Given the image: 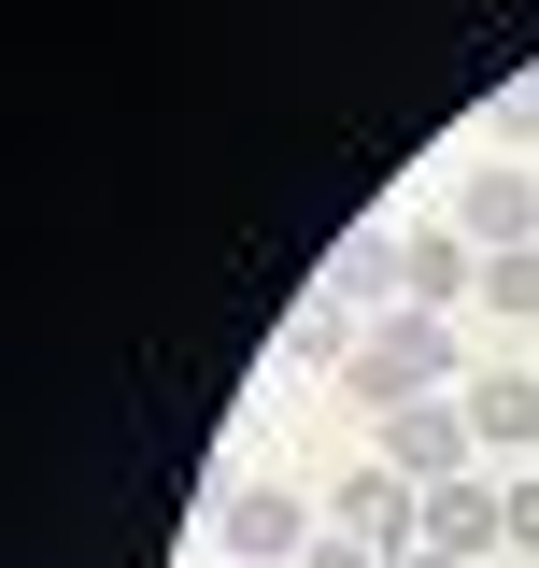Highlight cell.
Listing matches in <instances>:
<instances>
[{"mask_svg": "<svg viewBox=\"0 0 539 568\" xmlns=\"http://www.w3.org/2000/svg\"><path fill=\"white\" fill-rule=\"evenodd\" d=\"M511 540V484H482V469H455V484H426V555H497Z\"/></svg>", "mask_w": 539, "mask_h": 568, "instance_id": "obj_6", "label": "cell"}, {"mask_svg": "<svg viewBox=\"0 0 539 568\" xmlns=\"http://www.w3.org/2000/svg\"><path fill=\"white\" fill-rule=\"evenodd\" d=\"M455 398H469L482 455H526V440H539V384H526V369H482V384H455Z\"/></svg>", "mask_w": 539, "mask_h": 568, "instance_id": "obj_8", "label": "cell"}, {"mask_svg": "<svg viewBox=\"0 0 539 568\" xmlns=\"http://www.w3.org/2000/svg\"><path fill=\"white\" fill-rule=\"evenodd\" d=\"M440 384H469V369H455V313H411V298H398V313L355 342V398L398 413V398H440Z\"/></svg>", "mask_w": 539, "mask_h": 568, "instance_id": "obj_1", "label": "cell"}, {"mask_svg": "<svg viewBox=\"0 0 539 568\" xmlns=\"http://www.w3.org/2000/svg\"><path fill=\"white\" fill-rule=\"evenodd\" d=\"M298 568H398V555H369V540H340V526H327V540H313Z\"/></svg>", "mask_w": 539, "mask_h": 568, "instance_id": "obj_12", "label": "cell"}, {"mask_svg": "<svg viewBox=\"0 0 539 568\" xmlns=\"http://www.w3.org/2000/svg\"><path fill=\"white\" fill-rule=\"evenodd\" d=\"M511 555H539V469L511 484Z\"/></svg>", "mask_w": 539, "mask_h": 568, "instance_id": "obj_13", "label": "cell"}, {"mask_svg": "<svg viewBox=\"0 0 539 568\" xmlns=\"http://www.w3.org/2000/svg\"><path fill=\"white\" fill-rule=\"evenodd\" d=\"M497 142H539V71H511V85H497Z\"/></svg>", "mask_w": 539, "mask_h": 568, "instance_id": "obj_11", "label": "cell"}, {"mask_svg": "<svg viewBox=\"0 0 539 568\" xmlns=\"http://www.w3.org/2000/svg\"><path fill=\"white\" fill-rule=\"evenodd\" d=\"M213 568H242V555H213Z\"/></svg>", "mask_w": 539, "mask_h": 568, "instance_id": "obj_15", "label": "cell"}, {"mask_svg": "<svg viewBox=\"0 0 539 568\" xmlns=\"http://www.w3.org/2000/svg\"><path fill=\"white\" fill-rule=\"evenodd\" d=\"M482 298H497V313H539V242H511V256H482Z\"/></svg>", "mask_w": 539, "mask_h": 568, "instance_id": "obj_10", "label": "cell"}, {"mask_svg": "<svg viewBox=\"0 0 539 568\" xmlns=\"http://www.w3.org/2000/svg\"><path fill=\"white\" fill-rule=\"evenodd\" d=\"M469 455H482L469 398H398V413H384V469H398V484H455Z\"/></svg>", "mask_w": 539, "mask_h": 568, "instance_id": "obj_3", "label": "cell"}, {"mask_svg": "<svg viewBox=\"0 0 539 568\" xmlns=\"http://www.w3.org/2000/svg\"><path fill=\"white\" fill-rule=\"evenodd\" d=\"M455 227H469L482 256H511V242L539 227V185L526 171H469V185H455Z\"/></svg>", "mask_w": 539, "mask_h": 568, "instance_id": "obj_7", "label": "cell"}, {"mask_svg": "<svg viewBox=\"0 0 539 568\" xmlns=\"http://www.w3.org/2000/svg\"><path fill=\"white\" fill-rule=\"evenodd\" d=\"M398 568H469V555H398Z\"/></svg>", "mask_w": 539, "mask_h": 568, "instance_id": "obj_14", "label": "cell"}, {"mask_svg": "<svg viewBox=\"0 0 539 568\" xmlns=\"http://www.w3.org/2000/svg\"><path fill=\"white\" fill-rule=\"evenodd\" d=\"M213 540H227L242 568H298L313 540H327V511H313V497H284V484H242L227 511H213Z\"/></svg>", "mask_w": 539, "mask_h": 568, "instance_id": "obj_2", "label": "cell"}, {"mask_svg": "<svg viewBox=\"0 0 539 568\" xmlns=\"http://www.w3.org/2000/svg\"><path fill=\"white\" fill-rule=\"evenodd\" d=\"M384 271H398L411 313H455V298H482V242H469V227H398Z\"/></svg>", "mask_w": 539, "mask_h": 568, "instance_id": "obj_5", "label": "cell"}, {"mask_svg": "<svg viewBox=\"0 0 539 568\" xmlns=\"http://www.w3.org/2000/svg\"><path fill=\"white\" fill-rule=\"evenodd\" d=\"M327 526H340V540H369V555H426V484H398V469L369 455V469L327 497Z\"/></svg>", "mask_w": 539, "mask_h": 568, "instance_id": "obj_4", "label": "cell"}, {"mask_svg": "<svg viewBox=\"0 0 539 568\" xmlns=\"http://www.w3.org/2000/svg\"><path fill=\"white\" fill-rule=\"evenodd\" d=\"M284 369H355V313L340 298H298L284 313Z\"/></svg>", "mask_w": 539, "mask_h": 568, "instance_id": "obj_9", "label": "cell"}]
</instances>
